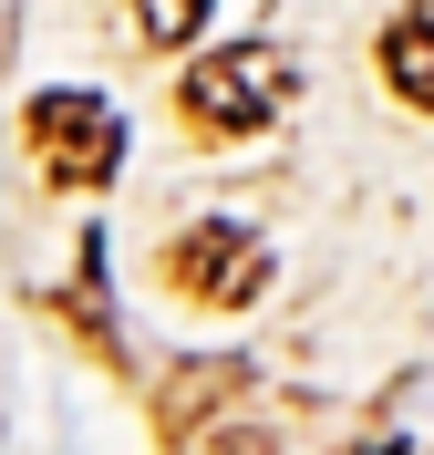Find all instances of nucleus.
Masks as SVG:
<instances>
[{
	"label": "nucleus",
	"mask_w": 434,
	"mask_h": 455,
	"mask_svg": "<svg viewBox=\"0 0 434 455\" xmlns=\"http://www.w3.org/2000/svg\"><path fill=\"white\" fill-rule=\"evenodd\" d=\"M31 156L52 187H114L124 166V114L104 93H31Z\"/></svg>",
	"instance_id": "nucleus-2"
},
{
	"label": "nucleus",
	"mask_w": 434,
	"mask_h": 455,
	"mask_svg": "<svg viewBox=\"0 0 434 455\" xmlns=\"http://www.w3.org/2000/svg\"><path fill=\"white\" fill-rule=\"evenodd\" d=\"M383 73H393V93H404L414 114H434V0H404V11H393Z\"/></svg>",
	"instance_id": "nucleus-4"
},
{
	"label": "nucleus",
	"mask_w": 434,
	"mask_h": 455,
	"mask_svg": "<svg viewBox=\"0 0 434 455\" xmlns=\"http://www.w3.org/2000/svg\"><path fill=\"white\" fill-rule=\"evenodd\" d=\"M289 93H300V62L280 52V42H228V52H207L186 84H176V104H186V124L197 135H259V124H280Z\"/></svg>",
	"instance_id": "nucleus-1"
},
{
	"label": "nucleus",
	"mask_w": 434,
	"mask_h": 455,
	"mask_svg": "<svg viewBox=\"0 0 434 455\" xmlns=\"http://www.w3.org/2000/svg\"><path fill=\"white\" fill-rule=\"evenodd\" d=\"M207 11H217V0H135V21H145V42H155V52L197 42V31H207Z\"/></svg>",
	"instance_id": "nucleus-5"
},
{
	"label": "nucleus",
	"mask_w": 434,
	"mask_h": 455,
	"mask_svg": "<svg viewBox=\"0 0 434 455\" xmlns=\"http://www.w3.org/2000/svg\"><path fill=\"white\" fill-rule=\"evenodd\" d=\"M166 280L186 290V300L249 311V300L269 290V249H259V228H238V218H197V228L166 249Z\"/></svg>",
	"instance_id": "nucleus-3"
}]
</instances>
